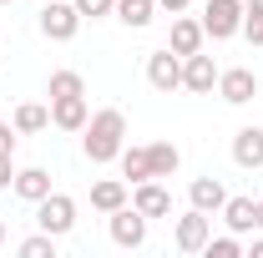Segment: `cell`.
Returning <instances> with one entry per match:
<instances>
[{
  "mask_svg": "<svg viewBox=\"0 0 263 258\" xmlns=\"http://www.w3.org/2000/svg\"><path fill=\"white\" fill-rule=\"evenodd\" d=\"M122 147H127V117L117 112V106H101L86 117V127H81V152L86 162H117L122 157Z\"/></svg>",
  "mask_w": 263,
  "mask_h": 258,
  "instance_id": "1",
  "label": "cell"
},
{
  "mask_svg": "<svg viewBox=\"0 0 263 258\" xmlns=\"http://www.w3.org/2000/svg\"><path fill=\"white\" fill-rule=\"evenodd\" d=\"M35 228H41V233H51V238H66V233L76 228V197L46 193L41 202H35Z\"/></svg>",
  "mask_w": 263,
  "mask_h": 258,
  "instance_id": "2",
  "label": "cell"
},
{
  "mask_svg": "<svg viewBox=\"0 0 263 258\" xmlns=\"http://www.w3.org/2000/svg\"><path fill=\"white\" fill-rule=\"evenodd\" d=\"M202 31L213 35V41L243 35V0H208L202 5Z\"/></svg>",
  "mask_w": 263,
  "mask_h": 258,
  "instance_id": "3",
  "label": "cell"
},
{
  "mask_svg": "<svg viewBox=\"0 0 263 258\" xmlns=\"http://www.w3.org/2000/svg\"><path fill=\"white\" fill-rule=\"evenodd\" d=\"M76 31H81V10L71 0H46L41 5V35L46 41H71Z\"/></svg>",
  "mask_w": 263,
  "mask_h": 258,
  "instance_id": "4",
  "label": "cell"
},
{
  "mask_svg": "<svg viewBox=\"0 0 263 258\" xmlns=\"http://www.w3.org/2000/svg\"><path fill=\"white\" fill-rule=\"evenodd\" d=\"M172 238H177V253H202L208 238H213V213L187 208V213L177 218V228H172Z\"/></svg>",
  "mask_w": 263,
  "mask_h": 258,
  "instance_id": "5",
  "label": "cell"
},
{
  "mask_svg": "<svg viewBox=\"0 0 263 258\" xmlns=\"http://www.w3.org/2000/svg\"><path fill=\"white\" fill-rule=\"evenodd\" d=\"M106 228H111V243H117V248H142V243H147V218H142V213H137V208H117V213H106Z\"/></svg>",
  "mask_w": 263,
  "mask_h": 258,
  "instance_id": "6",
  "label": "cell"
},
{
  "mask_svg": "<svg viewBox=\"0 0 263 258\" xmlns=\"http://www.w3.org/2000/svg\"><path fill=\"white\" fill-rule=\"evenodd\" d=\"M147 81H152V91H177L182 86V56L172 51V46H162V51H152L147 56Z\"/></svg>",
  "mask_w": 263,
  "mask_h": 258,
  "instance_id": "7",
  "label": "cell"
},
{
  "mask_svg": "<svg viewBox=\"0 0 263 258\" xmlns=\"http://www.w3.org/2000/svg\"><path fill=\"white\" fill-rule=\"evenodd\" d=\"M218 97L228 101V106H248V101L258 97V76H253L248 66H228V71H218Z\"/></svg>",
  "mask_w": 263,
  "mask_h": 258,
  "instance_id": "8",
  "label": "cell"
},
{
  "mask_svg": "<svg viewBox=\"0 0 263 258\" xmlns=\"http://www.w3.org/2000/svg\"><path fill=\"white\" fill-rule=\"evenodd\" d=\"M132 208L152 223V218H167L172 213V193L162 188V177H147V182H137L132 188Z\"/></svg>",
  "mask_w": 263,
  "mask_h": 258,
  "instance_id": "9",
  "label": "cell"
},
{
  "mask_svg": "<svg viewBox=\"0 0 263 258\" xmlns=\"http://www.w3.org/2000/svg\"><path fill=\"white\" fill-rule=\"evenodd\" d=\"M182 86L193 97H213L218 91V66H213V56H202V51L182 56Z\"/></svg>",
  "mask_w": 263,
  "mask_h": 258,
  "instance_id": "10",
  "label": "cell"
},
{
  "mask_svg": "<svg viewBox=\"0 0 263 258\" xmlns=\"http://www.w3.org/2000/svg\"><path fill=\"white\" fill-rule=\"evenodd\" d=\"M233 162L248 167V172L263 167V127H238L233 132Z\"/></svg>",
  "mask_w": 263,
  "mask_h": 258,
  "instance_id": "11",
  "label": "cell"
},
{
  "mask_svg": "<svg viewBox=\"0 0 263 258\" xmlns=\"http://www.w3.org/2000/svg\"><path fill=\"white\" fill-rule=\"evenodd\" d=\"M202 41H208L202 21H193V15H172V35H167V46H172L177 56H193V51H202Z\"/></svg>",
  "mask_w": 263,
  "mask_h": 258,
  "instance_id": "12",
  "label": "cell"
},
{
  "mask_svg": "<svg viewBox=\"0 0 263 258\" xmlns=\"http://www.w3.org/2000/svg\"><path fill=\"white\" fill-rule=\"evenodd\" d=\"M223 223H228V233H258V197H228L223 202Z\"/></svg>",
  "mask_w": 263,
  "mask_h": 258,
  "instance_id": "13",
  "label": "cell"
},
{
  "mask_svg": "<svg viewBox=\"0 0 263 258\" xmlns=\"http://www.w3.org/2000/svg\"><path fill=\"white\" fill-rule=\"evenodd\" d=\"M10 193L21 197V202H41V197L51 193V172L46 167H15V182H10Z\"/></svg>",
  "mask_w": 263,
  "mask_h": 258,
  "instance_id": "14",
  "label": "cell"
},
{
  "mask_svg": "<svg viewBox=\"0 0 263 258\" xmlns=\"http://www.w3.org/2000/svg\"><path fill=\"white\" fill-rule=\"evenodd\" d=\"M187 202H193L197 213H223L228 188H223L218 177H193V182H187Z\"/></svg>",
  "mask_w": 263,
  "mask_h": 258,
  "instance_id": "15",
  "label": "cell"
},
{
  "mask_svg": "<svg viewBox=\"0 0 263 258\" xmlns=\"http://www.w3.org/2000/svg\"><path fill=\"white\" fill-rule=\"evenodd\" d=\"M86 97H56L51 101V127H61V132H81L86 127Z\"/></svg>",
  "mask_w": 263,
  "mask_h": 258,
  "instance_id": "16",
  "label": "cell"
},
{
  "mask_svg": "<svg viewBox=\"0 0 263 258\" xmlns=\"http://www.w3.org/2000/svg\"><path fill=\"white\" fill-rule=\"evenodd\" d=\"M127 202H132V188L122 182V177L91 182V208H97V213H117V208H127Z\"/></svg>",
  "mask_w": 263,
  "mask_h": 258,
  "instance_id": "17",
  "label": "cell"
},
{
  "mask_svg": "<svg viewBox=\"0 0 263 258\" xmlns=\"http://www.w3.org/2000/svg\"><path fill=\"white\" fill-rule=\"evenodd\" d=\"M10 127L21 132V137L46 132V127H51V106H41V101H21V106H15V117H10Z\"/></svg>",
  "mask_w": 263,
  "mask_h": 258,
  "instance_id": "18",
  "label": "cell"
},
{
  "mask_svg": "<svg viewBox=\"0 0 263 258\" xmlns=\"http://www.w3.org/2000/svg\"><path fill=\"white\" fill-rule=\"evenodd\" d=\"M152 15H157V0H117V21L127 31H147Z\"/></svg>",
  "mask_w": 263,
  "mask_h": 258,
  "instance_id": "19",
  "label": "cell"
},
{
  "mask_svg": "<svg viewBox=\"0 0 263 258\" xmlns=\"http://www.w3.org/2000/svg\"><path fill=\"white\" fill-rule=\"evenodd\" d=\"M122 177H127L132 188H137V182H147V177H152V157H147V147H122Z\"/></svg>",
  "mask_w": 263,
  "mask_h": 258,
  "instance_id": "20",
  "label": "cell"
},
{
  "mask_svg": "<svg viewBox=\"0 0 263 258\" xmlns=\"http://www.w3.org/2000/svg\"><path fill=\"white\" fill-rule=\"evenodd\" d=\"M147 157H152V177H172V172L182 167V152H177L172 142H152Z\"/></svg>",
  "mask_w": 263,
  "mask_h": 258,
  "instance_id": "21",
  "label": "cell"
},
{
  "mask_svg": "<svg viewBox=\"0 0 263 258\" xmlns=\"http://www.w3.org/2000/svg\"><path fill=\"white\" fill-rule=\"evenodd\" d=\"M46 97H86V81H81V71H51V81H46Z\"/></svg>",
  "mask_w": 263,
  "mask_h": 258,
  "instance_id": "22",
  "label": "cell"
},
{
  "mask_svg": "<svg viewBox=\"0 0 263 258\" xmlns=\"http://www.w3.org/2000/svg\"><path fill=\"white\" fill-rule=\"evenodd\" d=\"M56 243L61 238H51V233H31V238H21V258H56Z\"/></svg>",
  "mask_w": 263,
  "mask_h": 258,
  "instance_id": "23",
  "label": "cell"
},
{
  "mask_svg": "<svg viewBox=\"0 0 263 258\" xmlns=\"http://www.w3.org/2000/svg\"><path fill=\"white\" fill-rule=\"evenodd\" d=\"M243 35L263 46V0H243Z\"/></svg>",
  "mask_w": 263,
  "mask_h": 258,
  "instance_id": "24",
  "label": "cell"
},
{
  "mask_svg": "<svg viewBox=\"0 0 263 258\" xmlns=\"http://www.w3.org/2000/svg\"><path fill=\"white\" fill-rule=\"evenodd\" d=\"M208 258H243V238L238 233H223V238H208Z\"/></svg>",
  "mask_w": 263,
  "mask_h": 258,
  "instance_id": "25",
  "label": "cell"
},
{
  "mask_svg": "<svg viewBox=\"0 0 263 258\" xmlns=\"http://www.w3.org/2000/svg\"><path fill=\"white\" fill-rule=\"evenodd\" d=\"M76 10H81V21H106V15H117V0H71Z\"/></svg>",
  "mask_w": 263,
  "mask_h": 258,
  "instance_id": "26",
  "label": "cell"
},
{
  "mask_svg": "<svg viewBox=\"0 0 263 258\" xmlns=\"http://www.w3.org/2000/svg\"><path fill=\"white\" fill-rule=\"evenodd\" d=\"M15 137L21 132L10 127V122H0V157H15Z\"/></svg>",
  "mask_w": 263,
  "mask_h": 258,
  "instance_id": "27",
  "label": "cell"
},
{
  "mask_svg": "<svg viewBox=\"0 0 263 258\" xmlns=\"http://www.w3.org/2000/svg\"><path fill=\"white\" fill-rule=\"evenodd\" d=\"M15 182V157H0V193Z\"/></svg>",
  "mask_w": 263,
  "mask_h": 258,
  "instance_id": "28",
  "label": "cell"
},
{
  "mask_svg": "<svg viewBox=\"0 0 263 258\" xmlns=\"http://www.w3.org/2000/svg\"><path fill=\"white\" fill-rule=\"evenodd\" d=\"M187 5H193V0H157V10H167V15H182Z\"/></svg>",
  "mask_w": 263,
  "mask_h": 258,
  "instance_id": "29",
  "label": "cell"
},
{
  "mask_svg": "<svg viewBox=\"0 0 263 258\" xmlns=\"http://www.w3.org/2000/svg\"><path fill=\"white\" fill-rule=\"evenodd\" d=\"M248 258H263V233L253 238V248H248Z\"/></svg>",
  "mask_w": 263,
  "mask_h": 258,
  "instance_id": "30",
  "label": "cell"
},
{
  "mask_svg": "<svg viewBox=\"0 0 263 258\" xmlns=\"http://www.w3.org/2000/svg\"><path fill=\"white\" fill-rule=\"evenodd\" d=\"M258 233H263V197H258Z\"/></svg>",
  "mask_w": 263,
  "mask_h": 258,
  "instance_id": "31",
  "label": "cell"
},
{
  "mask_svg": "<svg viewBox=\"0 0 263 258\" xmlns=\"http://www.w3.org/2000/svg\"><path fill=\"white\" fill-rule=\"evenodd\" d=\"M0 248H5V218H0Z\"/></svg>",
  "mask_w": 263,
  "mask_h": 258,
  "instance_id": "32",
  "label": "cell"
},
{
  "mask_svg": "<svg viewBox=\"0 0 263 258\" xmlns=\"http://www.w3.org/2000/svg\"><path fill=\"white\" fill-rule=\"evenodd\" d=\"M0 5H15V0H0Z\"/></svg>",
  "mask_w": 263,
  "mask_h": 258,
  "instance_id": "33",
  "label": "cell"
}]
</instances>
